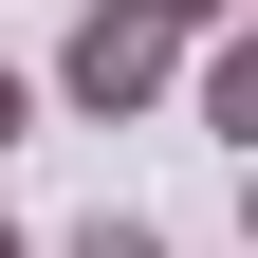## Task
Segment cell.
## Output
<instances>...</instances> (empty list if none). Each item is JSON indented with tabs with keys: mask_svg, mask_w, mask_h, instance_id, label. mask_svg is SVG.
<instances>
[{
	"mask_svg": "<svg viewBox=\"0 0 258 258\" xmlns=\"http://www.w3.org/2000/svg\"><path fill=\"white\" fill-rule=\"evenodd\" d=\"M55 92H74L92 129H129V111H166V92H184V19H148V0H92L74 37H55Z\"/></svg>",
	"mask_w": 258,
	"mask_h": 258,
	"instance_id": "obj_1",
	"label": "cell"
},
{
	"mask_svg": "<svg viewBox=\"0 0 258 258\" xmlns=\"http://www.w3.org/2000/svg\"><path fill=\"white\" fill-rule=\"evenodd\" d=\"M184 111L203 148H258V37H184Z\"/></svg>",
	"mask_w": 258,
	"mask_h": 258,
	"instance_id": "obj_2",
	"label": "cell"
},
{
	"mask_svg": "<svg viewBox=\"0 0 258 258\" xmlns=\"http://www.w3.org/2000/svg\"><path fill=\"white\" fill-rule=\"evenodd\" d=\"M0 258H37V240H19V221H0Z\"/></svg>",
	"mask_w": 258,
	"mask_h": 258,
	"instance_id": "obj_6",
	"label": "cell"
},
{
	"mask_svg": "<svg viewBox=\"0 0 258 258\" xmlns=\"http://www.w3.org/2000/svg\"><path fill=\"white\" fill-rule=\"evenodd\" d=\"M19 129H37V74H19V55H0V148H19Z\"/></svg>",
	"mask_w": 258,
	"mask_h": 258,
	"instance_id": "obj_5",
	"label": "cell"
},
{
	"mask_svg": "<svg viewBox=\"0 0 258 258\" xmlns=\"http://www.w3.org/2000/svg\"><path fill=\"white\" fill-rule=\"evenodd\" d=\"M148 19H184V37H240V0H148Z\"/></svg>",
	"mask_w": 258,
	"mask_h": 258,
	"instance_id": "obj_4",
	"label": "cell"
},
{
	"mask_svg": "<svg viewBox=\"0 0 258 258\" xmlns=\"http://www.w3.org/2000/svg\"><path fill=\"white\" fill-rule=\"evenodd\" d=\"M55 258H166V221H129V203H92V221H74Z\"/></svg>",
	"mask_w": 258,
	"mask_h": 258,
	"instance_id": "obj_3",
	"label": "cell"
}]
</instances>
